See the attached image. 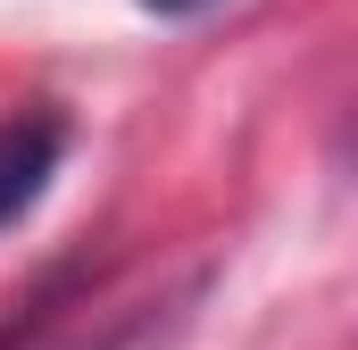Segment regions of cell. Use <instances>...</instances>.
<instances>
[{
  "instance_id": "3",
  "label": "cell",
  "mask_w": 358,
  "mask_h": 350,
  "mask_svg": "<svg viewBox=\"0 0 358 350\" xmlns=\"http://www.w3.org/2000/svg\"><path fill=\"white\" fill-rule=\"evenodd\" d=\"M150 334H159V317H134V326H117V334H100L92 350H142ZM34 350H42V342H34Z\"/></svg>"
},
{
  "instance_id": "1",
  "label": "cell",
  "mask_w": 358,
  "mask_h": 350,
  "mask_svg": "<svg viewBox=\"0 0 358 350\" xmlns=\"http://www.w3.org/2000/svg\"><path fill=\"white\" fill-rule=\"evenodd\" d=\"M59 159H67V117H50V108L0 117V234H8L17 217L42 209V192H50Z\"/></svg>"
},
{
  "instance_id": "4",
  "label": "cell",
  "mask_w": 358,
  "mask_h": 350,
  "mask_svg": "<svg viewBox=\"0 0 358 350\" xmlns=\"http://www.w3.org/2000/svg\"><path fill=\"white\" fill-rule=\"evenodd\" d=\"M150 17H200V8H217V0H142Z\"/></svg>"
},
{
  "instance_id": "2",
  "label": "cell",
  "mask_w": 358,
  "mask_h": 350,
  "mask_svg": "<svg viewBox=\"0 0 358 350\" xmlns=\"http://www.w3.org/2000/svg\"><path fill=\"white\" fill-rule=\"evenodd\" d=\"M59 292H67V284H50V292L34 300V317L17 309V317L0 326V350H34V342H42V334H50V309H59Z\"/></svg>"
}]
</instances>
